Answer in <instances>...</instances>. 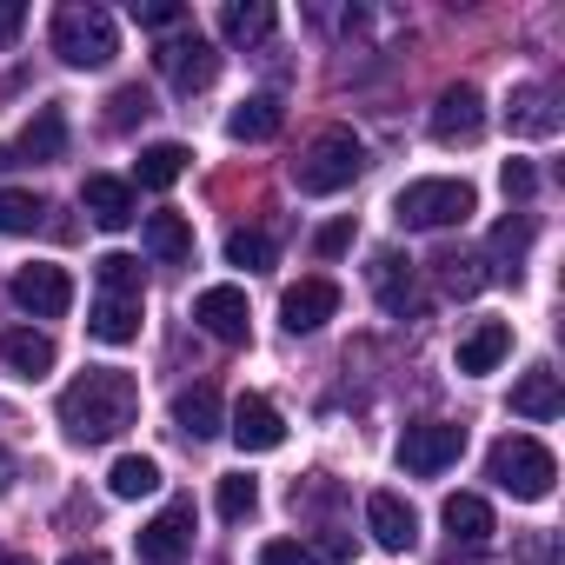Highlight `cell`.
I'll list each match as a JSON object with an SVG mask.
<instances>
[{"label":"cell","instance_id":"cell-37","mask_svg":"<svg viewBox=\"0 0 565 565\" xmlns=\"http://www.w3.org/2000/svg\"><path fill=\"white\" fill-rule=\"evenodd\" d=\"M307 558H313V565H353V539H347V532H313Z\"/></svg>","mask_w":565,"mask_h":565},{"label":"cell","instance_id":"cell-25","mask_svg":"<svg viewBox=\"0 0 565 565\" xmlns=\"http://www.w3.org/2000/svg\"><path fill=\"white\" fill-rule=\"evenodd\" d=\"M512 413H519V419H558V413H565L558 373H552V366H532V373L512 386Z\"/></svg>","mask_w":565,"mask_h":565},{"label":"cell","instance_id":"cell-43","mask_svg":"<svg viewBox=\"0 0 565 565\" xmlns=\"http://www.w3.org/2000/svg\"><path fill=\"white\" fill-rule=\"evenodd\" d=\"M519 558H525V565H552V532H532Z\"/></svg>","mask_w":565,"mask_h":565},{"label":"cell","instance_id":"cell-19","mask_svg":"<svg viewBox=\"0 0 565 565\" xmlns=\"http://www.w3.org/2000/svg\"><path fill=\"white\" fill-rule=\"evenodd\" d=\"M220 426H226V413H220V393H213L206 380H200V386H180V393H173V433H180V439L206 446V439H213Z\"/></svg>","mask_w":565,"mask_h":565},{"label":"cell","instance_id":"cell-18","mask_svg":"<svg viewBox=\"0 0 565 565\" xmlns=\"http://www.w3.org/2000/svg\"><path fill=\"white\" fill-rule=\"evenodd\" d=\"M81 206H87V213H94V226H107V233H120V226H134V220H140L134 186H127V180H114V173H94V180L81 186Z\"/></svg>","mask_w":565,"mask_h":565},{"label":"cell","instance_id":"cell-24","mask_svg":"<svg viewBox=\"0 0 565 565\" xmlns=\"http://www.w3.org/2000/svg\"><path fill=\"white\" fill-rule=\"evenodd\" d=\"M273 0H226L220 8V34L233 41V47H259L266 34H273Z\"/></svg>","mask_w":565,"mask_h":565},{"label":"cell","instance_id":"cell-35","mask_svg":"<svg viewBox=\"0 0 565 565\" xmlns=\"http://www.w3.org/2000/svg\"><path fill=\"white\" fill-rule=\"evenodd\" d=\"M213 505H220V519H226V525H239V519H253V512H259V486H253L246 472H226Z\"/></svg>","mask_w":565,"mask_h":565},{"label":"cell","instance_id":"cell-34","mask_svg":"<svg viewBox=\"0 0 565 565\" xmlns=\"http://www.w3.org/2000/svg\"><path fill=\"white\" fill-rule=\"evenodd\" d=\"M226 259L246 266V273H266V266H273V239H266L259 226H233V233H226Z\"/></svg>","mask_w":565,"mask_h":565},{"label":"cell","instance_id":"cell-36","mask_svg":"<svg viewBox=\"0 0 565 565\" xmlns=\"http://www.w3.org/2000/svg\"><path fill=\"white\" fill-rule=\"evenodd\" d=\"M525 246H532V220H525V213H512V220H499V226H492V253H499V259H512V266H505V279H519V253H525Z\"/></svg>","mask_w":565,"mask_h":565},{"label":"cell","instance_id":"cell-29","mask_svg":"<svg viewBox=\"0 0 565 565\" xmlns=\"http://www.w3.org/2000/svg\"><path fill=\"white\" fill-rule=\"evenodd\" d=\"M107 492H114V499H147V492H160V459L120 452V459L107 466Z\"/></svg>","mask_w":565,"mask_h":565},{"label":"cell","instance_id":"cell-7","mask_svg":"<svg viewBox=\"0 0 565 565\" xmlns=\"http://www.w3.org/2000/svg\"><path fill=\"white\" fill-rule=\"evenodd\" d=\"M459 452H466V426H452V419H413V426L399 433V466H406L413 479L446 472Z\"/></svg>","mask_w":565,"mask_h":565},{"label":"cell","instance_id":"cell-27","mask_svg":"<svg viewBox=\"0 0 565 565\" xmlns=\"http://www.w3.org/2000/svg\"><path fill=\"white\" fill-rule=\"evenodd\" d=\"M147 253L167 259V266H186V259H193V226H186V213H147Z\"/></svg>","mask_w":565,"mask_h":565},{"label":"cell","instance_id":"cell-33","mask_svg":"<svg viewBox=\"0 0 565 565\" xmlns=\"http://www.w3.org/2000/svg\"><path fill=\"white\" fill-rule=\"evenodd\" d=\"M94 279H100V294L140 300V259H134V253H100V259H94Z\"/></svg>","mask_w":565,"mask_h":565},{"label":"cell","instance_id":"cell-15","mask_svg":"<svg viewBox=\"0 0 565 565\" xmlns=\"http://www.w3.org/2000/svg\"><path fill=\"white\" fill-rule=\"evenodd\" d=\"M366 532H373L380 552H413L419 545V519H413V505L399 492H373L366 499Z\"/></svg>","mask_w":565,"mask_h":565},{"label":"cell","instance_id":"cell-46","mask_svg":"<svg viewBox=\"0 0 565 565\" xmlns=\"http://www.w3.org/2000/svg\"><path fill=\"white\" fill-rule=\"evenodd\" d=\"M0 565H34V558H21V552H14V558H0Z\"/></svg>","mask_w":565,"mask_h":565},{"label":"cell","instance_id":"cell-21","mask_svg":"<svg viewBox=\"0 0 565 565\" xmlns=\"http://www.w3.org/2000/svg\"><path fill=\"white\" fill-rule=\"evenodd\" d=\"M439 519H446V532H452V545H466V552H479L499 525H492V505L479 499V492H452L446 505H439Z\"/></svg>","mask_w":565,"mask_h":565},{"label":"cell","instance_id":"cell-9","mask_svg":"<svg viewBox=\"0 0 565 565\" xmlns=\"http://www.w3.org/2000/svg\"><path fill=\"white\" fill-rule=\"evenodd\" d=\"M8 294H14V307H21V313H34V320H61V313L74 307V279H67V266L34 259V266H14Z\"/></svg>","mask_w":565,"mask_h":565},{"label":"cell","instance_id":"cell-2","mask_svg":"<svg viewBox=\"0 0 565 565\" xmlns=\"http://www.w3.org/2000/svg\"><path fill=\"white\" fill-rule=\"evenodd\" d=\"M486 479L499 486V492H512V499H552V479H558V459H552V446L545 439H532V433H505V439H492V452H486Z\"/></svg>","mask_w":565,"mask_h":565},{"label":"cell","instance_id":"cell-22","mask_svg":"<svg viewBox=\"0 0 565 565\" xmlns=\"http://www.w3.org/2000/svg\"><path fill=\"white\" fill-rule=\"evenodd\" d=\"M505 353H512V327H505V320H472V333L459 340V373L479 380V373H492Z\"/></svg>","mask_w":565,"mask_h":565},{"label":"cell","instance_id":"cell-38","mask_svg":"<svg viewBox=\"0 0 565 565\" xmlns=\"http://www.w3.org/2000/svg\"><path fill=\"white\" fill-rule=\"evenodd\" d=\"M134 21L140 28H180L186 8H180V0H134Z\"/></svg>","mask_w":565,"mask_h":565},{"label":"cell","instance_id":"cell-16","mask_svg":"<svg viewBox=\"0 0 565 565\" xmlns=\"http://www.w3.org/2000/svg\"><path fill=\"white\" fill-rule=\"evenodd\" d=\"M505 127L525 134V140H552V134H558V100H552V87H539V81L512 87V94H505Z\"/></svg>","mask_w":565,"mask_h":565},{"label":"cell","instance_id":"cell-8","mask_svg":"<svg viewBox=\"0 0 565 565\" xmlns=\"http://www.w3.org/2000/svg\"><path fill=\"white\" fill-rule=\"evenodd\" d=\"M134 552H140V565H186V558H193V499L160 505V512L134 532Z\"/></svg>","mask_w":565,"mask_h":565},{"label":"cell","instance_id":"cell-40","mask_svg":"<svg viewBox=\"0 0 565 565\" xmlns=\"http://www.w3.org/2000/svg\"><path fill=\"white\" fill-rule=\"evenodd\" d=\"M259 565H313V558H307L300 539H266V545H259Z\"/></svg>","mask_w":565,"mask_h":565},{"label":"cell","instance_id":"cell-1","mask_svg":"<svg viewBox=\"0 0 565 565\" xmlns=\"http://www.w3.org/2000/svg\"><path fill=\"white\" fill-rule=\"evenodd\" d=\"M134 413H140V386H134V373H120V366H87V373L61 393V426H67V439H81V446L120 439V433L134 426Z\"/></svg>","mask_w":565,"mask_h":565},{"label":"cell","instance_id":"cell-5","mask_svg":"<svg viewBox=\"0 0 565 565\" xmlns=\"http://www.w3.org/2000/svg\"><path fill=\"white\" fill-rule=\"evenodd\" d=\"M54 54L87 74V67H107L120 54V34H114V21L100 8H61L54 14Z\"/></svg>","mask_w":565,"mask_h":565},{"label":"cell","instance_id":"cell-13","mask_svg":"<svg viewBox=\"0 0 565 565\" xmlns=\"http://www.w3.org/2000/svg\"><path fill=\"white\" fill-rule=\"evenodd\" d=\"M479 127H486V100H479V87H472V81H452V87L433 100V140L459 147V140H479Z\"/></svg>","mask_w":565,"mask_h":565},{"label":"cell","instance_id":"cell-12","mask_svg":"<svg viewBox=\"0 0 565 565\" xmlns=\"http://www.w3.org/2000/svg\"><path fill=\"white\" fill-rule=\"evenodd\" d=\"M333 313H340V287L327 273H313V279H300V287L279 294V320H287V333H320Z\"/></svg>","mask_w":565,"mask_h":565},{"label":"cell","instance_id":"cell-4","mask_svg":"<svg viewBox=\"0 0 565 565\" xmlns=\"http://www.w3.org/2000/svg\"><path fill=\"white\" fill-rule=\"evenodd\" d=\"M393 213H399V226L439 233V226H466L479 213V193L466 180H413V186H399Z\"/></svg>","mask_w":565,"mask_h":565},{"label":"cell","instance_id":"cell-23","mask_svg":"<svg viewBox=\"0 0 565 565\" xmlns=\"http://www.w3.org/2000/svg\"><path fill=\"white\" fill-rule=\"evenodd\" d=\"M279 127H287V107H279L273 94H253V100H239V107L226 114V134H233V140H246V147L273 140Z\"/></svg>","mask_w":565,"mask_h":565},{"label":"cell","instance_id":"cell-32","mask_svg":"<svg viewBox=\"0 0 565 565\" xmlns=\"http://www.w3.org/2000/svg\"><path fill=\"white\" fill-rule=\"evenodd\" d=\"M433 273H439V287H446V294H459V300L486 287V273H479V253H439V259H433Z\"/></svg>","mask_w":565,"mask_h":565},{"label":"cell","instance_id":"cell-20","mask_svg":"<svg viewBox=\"0 0 565 565\" xmlns=\"http://www.w3.org/2000/svg\"><path fill=\"white\" fill-rule=\"evenodd\" d=\"M87 333H94L100 347H134V340H140V300H127V294H100L94 313H87Z\"/></svg>","mask_w":565,"mask_h":565},{"label":"cell","instance_id":"cell-11","mask_svg":"<svg viewBox=\"0 0 565 565\" xmlns=\"http://www.w3.org/2000/svg\"><path fill=\"white\" fill-rule=\"evenodd\" d=\"M193 327H200V333H213L220 347H246V333H253L246 294H239V287H206V294L193 300Z\"/></svg>","mask_w":565,"mask_h":565},{"label":"cell","instance_id":"cell-17","mask_svg":"<svg viewBox=\"0 0 565 565\" xmlns=\"http://www.w3.org/2000/svg\"><path fill=\"white\" fill-rule=\"evenodd\" d=\"M54 360H61V347L41 327H8V333H0V366H14L21 380H47Z\"/></svg>","mask_w":565,"mask_h":565},{"label":"cell","instance_id":"cell-31","mask_svg":"<svg viewBox=\"0 0 565 565\" xmlns=\"http://www.w3.org/2000/svg\"><path fill=\"white\" fill-rule=\"evenodd\" d=\"M147 114H153V94H147L140 81H127V87L107 94V134H134Z\"/></svg>","mask_w":565,"mask_h":565},{"label":"cell","instance_id":"cell-41","mask_svg":"<svg viewBox=\"0 0 565 565\" xmlns=\"http://www.w3.org/2000/svg\"><path fill=\"white\" fill-rule=\"evenodd\" d=\"M499 186H505V200H525V193L539 186V173H532L525 160H505V167H499Z\"/></svg>","mask_w":565,"mask_h":565},{"label":"cell","instance_id":"cell-39","mask_svg":"<svg viewBox=\"0 0 565 565\" xmlns=\"http://www.w3.org/2000/svg\"><path fill=\"white\" fill-rule=\"evenodd\" d=\"M347 246H353V220H327V226L313 233V253H320V259H333V253H347Z\"/></svg>","mask_w":565,"mask_h":565},{"label":"cell","instance_id":"cell-45","mask_svg":"<svg viewBox=\"0 0 565 565\" xmlns=\"http://www.w3.org/2000/svg\"><path fill=\"white\" fill-rule=\"evenodd\" d=\"M61 565H107V552H94V545H87V552H67Z\"/></svg>","mask_w":565,"mask_h":565},{"label":"cell","instance_id":"cell-28","mask_svg":"<svg viewBox=\"0 0 565 565\" xmlns=\"http://www.w3.org/2000/svg\"><path fill=\"white\" fill-rule=\"evenodd\" d=\"M373 294H380L386 313H406V307H413V259H399V253H373Z\"/></svg>","mask_w":565,"mask_h":565},{"label":"cell","instance_id":"cell-26","mask_svg":"<svg viewBox=\"0 0 565 565\" xmlns=\"http://www.w3.org/2000/svg\"><path fill=\"white\" fill-rule=\"evenodd\" d=\"M186 160H193V153H186L180 140H153V147H140V160H134V180H140L147 193H167V186L186 173Z\"/></svg>","mask_w":565,"mask_h":565},{"label":"cell","instance_id":"cell-30","mask_svg":"<svg viewBox=\"0 0 565 565\" xmlns=\"http://www.w3.org/2000/svg\"><path fill=\"white\" fill-rule=\"evenodd\" d=\"M47 220V200L28 186H0V233H34Z\"/></svg>","mask_w":565,"mask_h":565},{"label":"cell","instance_id":"cell-44","mask_svg":"<svg viewBox=\"0 0 565 565\" xmlns=\"http://www.w3.org/2000/svg\"><path fill=\"white\" fill-rule=\"evenodd\" d=\"M14 479H21V466H14V452L0 446V492H14Z\"/></svg>","mask_w":565,"mask_h":565},{"label":"cell","instance_id":"cell-42","mask_svg":"<svg viewBox=\"0 0 565 565\" xmlns=\"http://www.w3.org/2000/svg\"><path fill=\"white\" fill-rule=\"evenodd\" d=\"M21 21H28L21 0H0V41H14V34H21Z\"/></svg>","mask_w":565,"mask_h":565},{"label":"cell","instance_id":"cell-3","mask_svg":"<svg viewBox=\"0 0 565 565\" xmlns=\"http://www.w3.org/2000/svg\"><path fill=\"white\" fill-rule=\"evenodd\" d=\"M360 173H366V147H360L347 127H327V134H313V140L300 147V160H294V186H300V193H313V200H327V193H347Z\"/></svg>","mask_w":565,"mask_h":565},{"label":"cell","instance_id":"cell-6","mask_svg":"<svg viewBox=\"0 0 565 565\" xmlns=\"http://www.w3.org/2000/svg\"><path fill=\"white\" fill-rule=\"evenodd\" d=\"M153 67H160V81H167L173 94H200V87H213L220 54H213V41H206L200 28H173V34L153 47Z\"/></svg>","mask_w":565,"mask_h":565},{"label":"cell","instance_id":"cell-10","mask_svg":"<svg viewBox=\"0 0 565 565\" xmlns=\"http://www.w3.org/2000/svg\"><path fill=\"white\" fill-rule=\"evenodd\" d=\"M226 433L239 452H273V446H287V419H279V406L266 393H239L233 413H226Z\"/></svg>","mask_w":565,"mask_h":565},{"label":"cell","instance_id":"cell-14","mask_svg":"<svg viewBox=\"0 0 565 565\" xmlns=\"http://www.w3.org/2000/svg\"><path fill=\"white\" fill-rule=\"evenodd\" d=\"M67 153V114L61 107H41L14 147H0V167H34V160H61Z\"/></svg>","mask_w":565,"mask_h":565}]
</instances>
